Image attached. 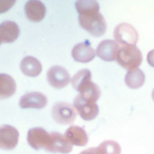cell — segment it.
<instances>
[{"label":"cell","instance_id":"obj_1","mask_svg":"<svg viewBox=\"0 0 154 154\" xmlns=\"http://www.w3.org/2000/svg\"><path fill=\"white\" fill-rule=\"evenodd\" d=\"M80 26L95 37L103 35L107 22L99 13V5L95 1H78L75 3Z\"/></svg>","mask_w":154,"mask_h":154},{"label":"cell","instance_id":"obj_4","mask_svg":"<svg viewBox=\"0 0 154 154\" xmlns=\"http://www.w3.org/2000/svg\"><path fill=\"white\" fill-rule=\"evenodd\" d=\"M52 116L56 122L62 125H70L75 120L77 112L75 107L71 104L61 102L53 106Z\"/></svg>","mask_w":154,"mask_h":154},{"label":"cell","instance_id":"obj_24","mask_svg":"<svg viewBox=\"0 0 154 154\" xmlns=\"http://www.w3.org/2000/svg\"><path fill=\"white\" fill-rule=\"evenodd\" d=\"M147 61L150 66L154 67V49L151 51L148 54Z\"/></svg>","mask_w":154,"mask_h":154},{"label":"cell","instance_id":"obj_19","mask_svg":"<svg viewBox=\"0 0 154 154\" xmlns=\"http://www.w3.org/2000/svg\"><path fill=\"white\" fill-rule=\"evenodd\" d=\"M145 81V73L142 70L138 68L129 70L125 78L126 85L131 89H138L142 87Z\"/></svg>","mask_w":154,"mask_h":154},{"label":"cell","instance_id":"obj_13","mask_svg":"<svg viewBox=\"0 0 154 154\" xmlns=\"http://www.w3.org/2000/svg\"><path fill=\"white\" fill-rule=\"evenodd\" d=\"M20 34V29L16 23L6 20L0 24V42L10 43L16 40Z\"/></svg>","mask_w":154,"mask_h":154},{"label":"cell","instance_id":"obj_22","mask_svg":"<svg viewBox=\"0 0 154 154\" xmlns=\"http://www.w3.org/2000/svg\"><path fill=\"white\" fill-rule=\"evenodd\" d=\"M15 3V1H0V13H3L10 9Z\"/></svg>","mask_w":154,"mask_h":154},{"label":"cell","instance_id":"obj_17","mask_svg":"<svg viewBox=\"0 0 154 154\" xmlns=\"http://www.w3.org/2000/svg\"><path fill=\"white\" fill-rule=\"evenodd\" d=\"M79 95L85 100L96 103L100 98L101 91L99 87L95 83L90 81L83 85L78 91Z\"/></svg>","mask_w":154,"mask_h":154},{"label":"cell","instance_id":"obj_25","mask_svg":"<svg viewBox=\"0 0 154 154\" xmlns=\"http://www.w3.org/2000/svg\"><path fill=\"white\" fill-rule=\"evenodd\" d=\"M152 99L154 101V89H153V91H152Z\"/></svg>","mask_w":154,"mask_h":154},{"label":"cell","instance_id":"obj_15","mask_svg":"<svg viewBox=\"0 0 154 154\" xmlns=\"http://www.w3.org/2000/svg\"><path fill=\"white\" fill-rule=\"evenodd\" d=\"M65 137L72 145L84 146L88 143V136L82 127L73 125L70 127L65 132Z\"/></svg>","mask_w":154,"mask_h":154},{"label":"cell","instance_id":"obj_20","mask_svg":"<svg viewBox=\"0 0 154 154\" xmlns=\"http://www.w3.org/2000/svg\"><path fill=\"white\" fill-rule=\"evenodd\" d=\"M91 74L89 70L83 69L79 71L72 79L73 88L79 91L80 88L86 83L91 81Z\"/></svg>","mask_w":154,"mask_h":154},{"label":"cell","instance_id":"obj_23","mask_svg":"<svg viewBox=\"0 0 154 154\" xmlns=\"http://www.w3.org/2000/svg\"><path fill=\"white\" fill-rule=\"evenodd\" d=\"M79 154H102L98 148H91L84 150Z\"/></svg>","mask_w":154,"mask_h":154},{"label":"cell","instance_id":"obj_16","mask_svg":"<svg viewBox=\"0 0 154 154\" xmlns=\"http://www.w3.org/2000/svg\"><path fill=\"white\" fill-rule=\"evenodd\" d=\"M20 68L22 73L28 77H37L42 71L40 62L31 56L26 57L21 61Z\"/></svg>","mask_w":154,"mask_h":154},{"label":"cell","instance_id":"obj_6","mask_svg":"<svg viewBox=\"0 0 154 154\" xmlns=\"http://www.w3.org/2000/svg\"><path fill=\"white\" fill-rule=\"evenodd\" d=\"M74 106L81 118L85 121L94 119L99 113V107L96 103L86 101L79 95L74 99Z\"/></svg>","mask_w":154,"mask_h":154},{"label":"cell","instance_id":"obj_14","mask_svg":"<svg viewBox=\"0 0 154 154\" xmlns=\"http://www.w3.org/2000/svg\"><path fill=\"white\" fill-rule=\"evenodd\" d=\"M25 13L30 20L39 22L44 19L47 8L41 1H29L25 5Z\"/></svg>","mask_w":154,"mask_h":154},{"label":"cell","instance_id":"obj_21","mask_svg":"<svg viewBox=\"0 0 154 154\" xmlns=\"http://www.w3.org/2000/svg\"><path fill=\"white\" fill-rule=\"evenodd\" d=\"M102 154H119L120 149L119 144L114 141H105L99 146Z\"/></svg>","mask_w":154,"mask_h":154},{"label":"cell","instance_id":"obj_18","mask_svg":"<svg viewBox=\"0 0 154 154\" xmlns=\"http://www.w3.org/2000/svg\"><path fill=\"white\" fill-rule=\"evenodd\" d=\"M16 90V85L13 78L6 74H0V99L11 97Z\"/></svg>","mask_w":154,"mask_h":154},{"label":"cell","instance_id":"obj_26","mask_svg":"<svg viewBox=\"0 0 154 154\" xmlns=\"http://www.w3.org/2000/svg\"><path fill=\"white\" fill-rule=\"evenodd\" d=\"M1 42H0V45H1Z\"/></svg>","mask_w":154,"mask_h":154},{"label":"cell","instance_id":"obj_9","mask_svg":"<svg viewBox=\"0 0 154 154\" xmlns=\"http://www.w3.org/2000/svg\"><path fill=\"white\" fill-rule=\"evenodd\" d=\"M50 133L45 129L36 127L30 129L27 134V142L29 145L35 150L45 149L49 143Z\"/></svg>","mask_w":154,"mask_h":154},{"label":"cell","instance_id":"obj_2","mask_svg":"<svg viewBox=\"0 0 154 154\" xmlns=\"http://www.w3.org/2000/svg\"><path fill=\"white\" fill-rule=\"evenodd\" d=\"M116 60L123 68L131 70L141 65L143 55L136 46H122L118 51Z\"/></svg>","mask_w":154,"mask_h":154},{"label":"cell","instance_id":"obj_5","mask_svg":"<svg viewBox=\"0 0 154 154\" xmlns=\"http://www.w3.org/2000/svg\"><path fill=\"white\" fill-rule=\"evenodd\" d=\"M47 79L50 85L53 88L62 89L69 85L71 81V76L64 67L55 66L48 71Z\"/></svg>","mask_w":154,"mask_h":154},{"label":"cell","instance_id":"obj_10","mask_svg":"<svg viewBox=\"0 0 154 154\" xmlns=\"http://www.w3.org/2000/svg\"><path fill=\"white\" fill-rule=\"evenodd\" d=\"M48 103L47 97L39 92H31L22 96L19 100V106L22 109L33 108L41 109Z\"/></svg>","mask_w":154,"mask_h":154},{"label":"cell","instance_id":"obj_3","mask_svg":"<svg viewBox=\"0 0 154 154\" xmlns=\"http://www.w3.org/2000/svg\"><path fill=\"white\" fill-rule=\"evenodd\" d=\"M114 37L123 46H136L139 40V33L131 24L121 23L114 29Z\"/></svg>","mask_w":154,"mask_h":154},{"label":"cell","instance_id":"obj_7","mask_svg":"<svg viewBox=\"0 0 154 154\" xmlns=\"http://www.w3.org/2000/svg\"><path fill=\"white\" fill-rule=\"evenodd\" d=\"M73 149V145L66 139L65 136L57 132L50 133V139L45 151L51 153L67 154Z\"/></svg>","mask_w":154,"mask_h":154},{"label":"cell","instance_id":"obj_12","mask_svg":"<svg viewBox=\"0 0 154 154\" xmlns=\"http://www.w3.org/2000/svg\"><path fill=\"white\" fill-rule=\"evenodd\" d=\"M96 53L88 41L78 43L72 51V56L75 61L81 63H87L95 57Z\"/></svg>","mask_w":154,"mask_h":154},{"label":"cell","instance_id":"obj_8","mask_svg":"<svg viewBox=\"0 0 154 154\" xmlns=\"http://www.w3.org/2000/svg\"><path fill=\"white\" fill-rule=\"evenodd\" d=\"M19 133L13 126L4 125L0 127V148L4 150L14 149L19 141Z\"/></svg>","mask_w":154,"mask_h":154},{"label":"cell","instance_id":"obj_11","mask_svg":"<svg viewBox=\"0 0 154 154\" xmlns=\"http://www.w3.org/2000/svg\"><path fill=\"white\" fill-rule=\"evenodd\" d=\"M119 49V45L116 41L105 40L98 46L96 55L105 61H113L116 60Z\"/></svg>","mask_w":154,"mask_h":154}]
</instances>
